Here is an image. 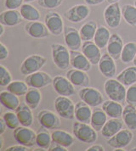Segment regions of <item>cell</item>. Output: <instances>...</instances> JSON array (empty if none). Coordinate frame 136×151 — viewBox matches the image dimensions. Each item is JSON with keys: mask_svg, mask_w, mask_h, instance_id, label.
<instances>
[{"mask_svg": "<svg viewBox=\"0 0 136 151\" xmlns=\"http://www.w3.org/2000/svg\"><path fill=\"white\" fill-rule=\"evenodd\" d=\"M52 141L57 144H61L62 146L69 148L74 143V137L72 136L67 132L62 130H54L51 133Z\"/></svg>", "mask_w": 136, "mask_h": 151, "instance_id": "4dcf8cb0", "label": "cell"}, {"mask_svg": "<svg viewBox=\"0 0 136 151\" xmlns=\"http://www.w3.org/2000/svg\"><path fill=\"white\" fill-rule=\"evenodd\" d=\"M16 116L18 117L21 126L31 127L33 123V114L32 109L26 104H20L19 107L14 110Z\"/></svg>", "mask_w": 136, "mask_h": 151, "instance_id": "d4e9b609", "label": "cell"}, {"mask_svg": "<svg viewBox=\"0 0 136 151\" xmlns=\"http://www.w3.org/2000/svg\"><path fill=\"white\" fill-rule=\"evenodd\" d=\"M122 121L129 130H136V107L127 104L123 108Z\"/></svg>", "mask_w": 136, "mask_h": 151, "instance_id": "83f0119b", "label": "cell"}, {"mask_svg": "<svg viewBox=\"0 0 136 151\" xmlns=\"http://www.w3.org/2000/svg\"><path fill=\"white\" fill-rule=\"evenodd\" d=\"M38 120L41 127L48 130L58 129L61 127V120L59 116L50 110H41L38 114Z\"/></svg>", "mask_w": 136, "mask_h": 151, "instance_id": "4fadbf2b", "label": "cell"}, {"mask_svg": "<svg viewBox=\"0 0 136 151\" xmlns=\"http://www.w3.org/2000/svg\"><path fill=\"white\" fill-rule=\"evenodd\" d=\"M78 95L82 101L88 104L90 107L95 108L104 102L101 93L94 88L85 87L79 91Z\"/></svg>", "mask_w": 136, "mask_h": 151, "instance_id": "ba28073f", "label": "cell"}, {"mask_svg": "<svg viewBox=\"0 0 136 151\" xmlns=\"http://www.w3.org/2000/svg\"><path fill=\"white\" fill-rule=\"evenodd\" d=\"M25 31L30 37L34 38H44L49 35L45 23L40 21H29L25 26Z\"/></svg>", "mask_w": 136, "mask_h": 151, "instance_id": "e0dca14e", "label": "cell"}, {"mask_svg": "<svg viewBox=\"0 0 136 151\" xmlns=\"http://www.w3.org/2000/svg\"><path fill=\"white\" fill-rule=\"evenodd\" d=\"M106 0H84L87 5H98L104 3Z\"/></svg>", "mask_w": 136, "mask_h": 151, "instance_id": "f907efd6", "label": "cell"}, {"mask_svg": "<svg viewBox=\"0 0 136 151\" xmlns=\"http://www.w3.org/2000/svg\"><path fill=\"white\" fill-rule=\"evenodd\" d=\"M102 110L111 118H120L122 116L123 108L119 102L113 100H106L102 104Z\"/></svg>", "mask_w": 136, "mask_h": 151, "instance_id": "484cf974", "label": "cell"}, {"mask_svg": "<svg viewBox=\"0 0 136 151\" xmlns=\"http://www.w3.org/2000/svg\"><path fill=\"white\" fill-rule=\"evenodd\" d=\"M7 87V90L18 97L26 95L28 91V85L26 82L22 81H12Z\"/></svg>", "mask_w": 136, "mask_h": 151, "instance_id": "f35d334b", "label": "cell"}, {"mask_svg": "<svg viewBox=\"0 0 136 151\" xmlns=\"http://www.w3.org/2000/svg\"><path fill=\"white\" fill-rule=\"evenodd\" d=\"M125 101L127 102V104L136 107V84L129 86V88L127 89Z\"/></svg>", "mask_w": 136, "mask_h": 151, "instance_id": "b9f144b4", "label": "cell"}, {"mask_svg": "<svg viewBox=\"0 0 136 151\" xmlns=\"http://www.w3.org/2000/svg\"><path fill=\"white\" fill-rule=\"evenodd\" d=\"M14 137L18 144L27 147H33L36 144L37 132H35L30 127H18L14 130Z\"/></svg>", "mask_w": 136, "mask_h": 151, "instance_id": "52a82bcc", "label": "cell"}, {"mask_svg": "<svg viewBox=\"0 0 136 151\" xmlns=\"http://www.w3.org/2000/svg\"><path fill=\"white\" fill-rule=\"evenodd\" d=\"M47 60L45 57L39 55H31L27 56L20 65V73L24 76L39 71L44 66Z\"/></svg>", "mask_w": 136, "mask_h": 151, "instance_id": "3957f363", "label": "cell"}, {"mask_svg": "<svg viewBox=\"0 0 136 151\" xmlns=\"http://www.w3.org/2000/svg\"><path fill=\"white\" fill-rule=\"evenodd\" d=\"M133 62H134V65L136 66V55H135V60H134V61Z\"/></svg>", "mask_w": 136, "mask_h": 151, "instance_id": "6f0895ef", "label": "cell"}, {"mask_svg": "<svg viewBox=\"0 0 136 151\" xmlns=\"http://www.w3.org/2000/svg\"><path fill=\"white\" fill-rule=\"evenodd\" d=\"M111 34L109 29H107L104 26H101L96 30L95 37H94V42L99 48L102 49L107 46L109 40L111 38Z\"/></svg>", "mask_w": 136, "mask_h": 151, "instance_id": "1f68e13d", "label": "cell"}, {"mask_svg": "<svg viewBox=\"0 0 136 151\" xmlns=\"http://www.w3.org/2000/svg\"><path fill=\"white\" fill-rule=\"evenodd\" d=\"M117 81L123 84L125 87H129L136 83V66H129L124 69L122 72L116 76Z\"/></svg>", "mask_w": 136, "mask_h": 151, "instance_id": "4316f807", "label": "cell"}, {"mask_svg": "<svg viewBox=\"0 0 136 151\" xmlns=\"http://www.w3.org/2000/svg\"><path fill=\"white\" fill-rule=\"evenodd\" d=\"M97 24L95 21H89L84 23L79 30L82 40L83 42L91 41L95 37V32L97 30Z\"/></svg>", "mask_w": 136, "mask_h": 151, "instance_id": "836d02e7", "label": "cell"}, {"mask_svg": "<svg viewBox=\"0 0 136 151\" xmlns=\"http://www.w3.org/2000/svg\"><path fill=\"white\" fill-rule=\"evenodd\" d=\"M99 70L102 75L106 78H112L116 75V67L115 60L107 54H104L102 55L101 59L98 64Z\"/></svg>", "mask_w": 136, "mask_h": 151, "instance_id": "ac0fdd59", "label": "cell"}, {"mask_svg": "<svg viewBox=\"0 0 136 151\" xmlns=\"http://www.w3.org/2000/svg\"><path fill=\"white\" fill-rule=\"evenodd\" d=\"M29 147H27L25 145H22V144H18V145H14L11 147H9L7 149V151H27L29 150L28 149Z\"/></svg>", "mask_w": 136, "mask_h": 151, "instance_id": "7dc6e473", "label": "cell"}, {"mask_svg": "<svg viewBox=\"0 0 136 151\" xmlns=\"http://www.w3.org/2000/svg\"><path fill=\"white\" fill-rule=\"evenodd\" d=\"M67 79L74 85L75 87L85 88L89 84V77L86 71L77 69H71L67 72Z\"/></svg>", "mask_w": 136, "mask_h": 151, "instance_id": "ffe728a7", "label": "cell"}, {"mask_svg": "<svg viewBox=\"0 0 136 151\" xmlns=\"http://www.w3.org/2000/svg\"><path fill=\"white\" fill-rule=\"evenodd\" d=\"M90 14V8L87 4H77L69 8L65 13L68 21L73 23H79L87 19Z\"/></svg>", "mask_w": 136, "mask_h": 151, "instance_id": "8fae6325", "label": "cell"}, {"mask_svg": "<svg viewBox=\"0 0 136 151\" xmlns=\"http://www.w3.org/2000/svg\"><path fill=\"white\" fill-rule=\"evenodd\" d=\"M136 55V43L134 42H127L122 48L121 60L124 64H129L134 61Z\"/></svg>", "mask_w": 136, "mask_h": 151, "instance_id": "8d00e7d4", "label": "cell"}, {"mask_svg": "<svg viewBox=\"0 0 136 151\" xmlns=\"http://www.w3.org/2000/svg\"><path fill=\"white\" fill-rule=\"evenodd\" d=\"M109 4H115V3H118L120 0H106Z\"/></svg>", "mask_w": 136, "mask_h": 151, "instance_id": "f5cc1de1", "label": "cell"}, {"mask_svg": "<svg viewBox=\"0 0 136 151\" xmlns=\"http://www.w3.org/2000/svg\"><path fill=\"white\" fill-rule=\"evenodd\" d=\"M72 132L76 138L85 144H93L98 138L97 131L88 123L77 121L72 126Z\"/></svg>", "mask_w": 136, "mask_h": 151, "instance_id": "6da1fadb", "label": "cell"}, {"mask_svg": "<svg viewBox=\"0 0 136 151\" xmlns=\"http://www.w3.org/2000/svg\"><path fill=\"white\" fill-rule=\"evenodd\" d=\"M122 121L120 118H111L108 120L101 129V134L103 137L109 139L116 134L119 131L122 129Z\"/></svg>", "mask_w": 136, "mask_h": 151, "instance_id": "603a6c76", "label": "cell"}, {"mask_svg": "<svg viewBox=\"0 0 136 151\" xmlns=\"http://www.w3.org/2000/svg\"><path fill=\"white\" fill-rule=\"evenodd\" d=\"M34 1H36V0H24V2H26V3H32V2H34Z\"/></svg>", "mask_w": 136, "mask_h": 151, "instance_id": "11a10c76", "label": "cell"}, {"mask_svg": "<svg viewBox=\"0 0 136 151\" xmlns=\"http://www.w3.org/2000/svg\"><path fill=\"white\" fill-rule=\"evenodd\" d=\"M44 23L49 33L53 36H60L64 32V23L62 17L57 12H48L44 17Z\"/></svg>", "mask_w": 136, "mask_h": 151, "instance_id": "9c48e42d", "label": "cell"}, {"mask_svg": "<svg viewBox=\"0 0 136 151\" xmlns=\"http://www.w3.org/2000/svg\"><path fill=\"white\" fill-rule=\"evenodd\" d=\"M107 122V115L106 112L100 108H95L92 112V116L90 121V125L97 132L101 131L102 127Z\"/></svg>", "mask_w": 136, "mask_h": 151, "instance_id": "f546056e", "label": "cell"}, {"mask_svg": "<svg viewBox=\"0 0 136 151\" xmlns=\"http://www.w3.org/2000/svg\"><path fill=\"white\" fill-rule=\"evenodd\" d=\"M122 7L119 3L110 4L104 10V20L110 28L119 27L122 20Z\"/></svg>", "mask_w": 136, "mask_h": 151, "instance_id": "8992f818", "label": "cell"}, {"mask_svg": "<svg viewBox=\"0 0 136 151\" xmlns=\"http://www.w3.org/2000/svg\"><path fill=\"white\" fill-rule=\"evenodd\" d=\"M134 134L132 131L128 129H122L113 137L107 139V144L113 149H123L128 146L133 140Z\"/></svg>", "mask_w": 136, "mask_h": 151, "instance_id": "7c38bea8", "label": "cell"}, {"mask_svg": "<svg viewBox=\"0 0 136 151\" xmlns=\"http://www.w3.org/2000/svg\"><path fill=\"white\" fill-rule=\"evenodd\" d=\"M52 59L56 67L60 70H67L70 66V51L67 47L60 43L51 45Z\"/></svg>", "mask_w": 136, "mask_h": 151, "instance_id": "277c9868", "label": "cell"}, {"mask_svg": "<svg viewBox=\"0 0 136 151\" xmlns=\"http://www.w3.org/2000/svg\"><path fill=\"white\" fill-rule=\"evenodd\" d=\"M116 151H124V150H122V149H115Z\"/></svg>", "mask_w": 136, "mask_h": 151, "instance_id": "9f6ffc18", "label": "cell"}, {"mask_svg": "<svg viewBox=\"0 0 136 151\" xmlns=\"http://www.w3.org/2000/svg\"><path fill=\"white\" fill-rule=\"evenodd\" d=\"M67 148H66V147H64V146H62L61 144H57V143H55L54 141H52V143L50 144V146H49V148L48 149V150L49 151H67Z\"/></svg>", "mask_w": 136, "mask_h": 151, "instance_id": "f6af8a7d", "label": "cell"}, {"mask_svg": "<svg viewBox=\"0 0 136 151\" xmlns=\"http://www.w3.org/2000/svg\"><path fill=\"white\" fill-rule=\"evenodd\" d=\"M87 151H104L105 149L104 147H102L101 145H99V144H94L90 147H88V149L86 150Z\"/></svg>", "mask_w": 136, "mask_h": 151, "instance_id": "c3c4849f", "label": "cell"}, {"mask_svg": "<svg viewBox=\"0 0 136 151\" xmlns=\"http://www.w3.org/2000/svg\"><path fill=\"white\" fill-rule=\"evenodd\" d=\"M9 56V50L7 47L3 43H0V60H4Z\"/></svg>", "mask_w": 136, "mask_h": 151, "instance_id": "bcb514c9", "label": "cell"}, {"mask_svg": "<svg viewBox=\"0 0 136 151\" xmlns=\"http://www.w3.org/2000/svg\"><path fill=\"white\" fill-rule=\"evenodd\" d=\"M92 112L90 106L83 101L78 102L75 105V118L80 122L90 124Z\"/></svg>", "mask_w": 136, "mask_h": 151, "instance_id": "cb8c5ba5", "label": "cell"}, {"mask_svg": "<svg viewBox=\"0 0 136 151\" xmlns=\"http://www.w3.org/2000/svg\"><path fill=\"white\" fill-rule=\"evenodd\" d=\"M20 11L16 9H8L0 14V23L5 27H14L23 21Z\"/></svg>", "mask_w": 136, "mask_h": 151, "instance_id": "7402d4cb", "label": "cell"}, {"mask_svg": "<svg viewBox=\"0 0 136 151\" xmlns=\"http://www.w3.org/2000/svg\"><path fill=\"white\" fill-rule=\"evenodd\" d=\"M20 14L23 19L28 21H35L40 20V13L38 9L29 4H23L20 6Z\"/></svg>", "mask_w": 136, "mask_h": 151, "instance_id": "e575fe53", "label": "cell"}, {"mask_svg": "<svg viewBox=\"0 0 136 151\" xmlns=\"http://www.w3.org/2000/svg\"><path fill=\"white\" fill-rule=\"evenodd\" d=\"M0 30H1V32H0V36H3L4 33V25H2V24H1V26H0Z\"/></svg>", "mask_w": 136, "mask_h": 151, "instance_id": "816d5d0a", "label": "cell"}, {"mask_svg": "<svg viewBox=\"0 0 136 151\" xmlns=\"http://www.w3.org/2000/svg\"><path fill=\"white\" fill-rule=\"evenodd\" d=\"M25 82L30 88H42L53 83V78L44 71H37L27 76Z\"/></svg>", "mask_w": 136, "mask_h": 151, "instance_id": "5bb4252c", "label": "cell"}, {"mask_svg": "<svg viewBox=\"0 0 136 151\" xmlns=\"http://www.w3.org/2000/svg\"><path fill=\"white\" fill-rule=\"evenodd\" d=\"M104 90L109 99L122 103L126 98V88L125 86L117 81L116 79L108 78L104 84Z\"/></svg>", "mask_w": 136, "mask_h": 151, "instance_id": "7a4b0ae2", "label": "cell"}, {"mask_svg": "<svg viewBox=\"0 0 136 151\" xmlns=\"http://www.w3.org/2000/svg\"><path fill=\"white\" fill-rule=\"evenodd\" d=\"M70 63L75 69L88 71L91 69V63L87 57L78 50H70Z\"/></svg>", "mask_w": 136, "mask_h": 151, "instance_id": "d6986e66", "label": "cell"}, {"mask_svg": "<svg viewBox=\"0 0 136 151\" xmlns=\"http://www.w3.org/2000/svg\"><path fill=\"white\" fill-rule=\"evenodd\" d=\"M135 7H136V0H135Z\"/></svg>", "mask_w": 136, "mask_h": 151, "instance_id": "91938a15", "label": "cell"}, {"mask_svg": "<svg viewBox=\"0 0 136 151\" xmlns=\"http://www.w3.org/2000/svg\"><path fill=\"white\" fill-rule=\"evenodd\" d=\"M123 41L122 37L118 34H112L106 46L107 53L111 55L115 60L121 58L122 48H123Z\"/></svg>", "mask_w": 136, "mask_h": 151, "instance_id": "44dd1931", "label": "cell"}, {"mask_svg": "<svg viewBox=\"0 0 136 151\" xmlns=\"http://www.w3.org/2000/svg\"><path fill=\"white\" fill-rule=\"evenodd\" d=\"M52 143V137L51 134L48 132L46 128L43 127L37 132V137H36V144L43 150H48Z\"/></svg>", "mask_w": 136, "mask_h": 151, "instance_id": "d590c367", "label": "cell"}, {"mask_svg": "<svg viewBox=\"0 0 136 151\" xmlns=\"http://www.w3.org/2000/svg\"><path fill=\"white\" fill-rule=\"evenodd\" d=\"M64 41L70 50H78L82 48V38L79 31L72 27L64 28Z\"/></svg>", "mask_w": 136, "mask_h": 151, "instance_id": "9a60e30c", "label": "cell"}, {"mask_svg": "<svg viewBox=\"0 0 136 151\" xmlns=\"http://www.w3.org/2000/svg\"><path fill=\"white\" fill-rule=\"evenodd\" d=\"M7 125L5 123V122H4V120L1 117L0 118V135H2L3 136V134L4 133V132L6 131L7 129Z\"/></svg>", "mask_w": 136, "mask_h": 151, "instance_id": "681fc988", "label": "cell"}, {"mask_svg": "<svg viewBox=\"0 0 136 151\" xmlns=\"http://www.w3.org/2000/svg\"><path fill=\"white\" fill-rule=\"evenodd\" d=\"M131 151H136V147H135V148H132L131 150H130Z\"/></svg>", "mask_w": 136, "mask_h": 151, "instance_id": "680465c9", "label": "cell"}, {"mask_svg": "<svg viewBox=\"0 0 136 151\" xmlns=\"http://www.w3.org/2000/svg\"><path fill=\"white\" fill-rule=\"evenodd\" d=\"M0 139H1V144H0V150H2V148H3V144H4V141H3V137H2V135H0Z\"/></svg>", "mask_w": 136, "mask_h": 151, "instance_id": "db71d44e", "label": "cell"}, {"mask_svg": "<svg viewBox=\"0 0 136 151\" xmlns=\"http://www.w3.org/2000/svg\"><path fill=\"white\" fill-rule=\"evenodd\" d=\"M24 0H5L4 5L7 9H16L23 4Z\"/></svg>", "mask_w": 136, "mask_h": 151, "instance_id": "ee69618b", "label": "cell"}, {"mask_svg": "<svg viewBox=\"0 0 136 151\" xmlns=\"http://www.w3.org/2000/svg\"><path fill=\"white\" fill-rule=\"evenodd\" d=\"M0 101L5 108L10 110H15L20 105V100L18 96L9 92L8 90L1 92Z\"/></svg>", "mask_w": 136, "mask_h": 151, "instance_id": "f1b7e54d", "label": "cell"}, {"mask_svg": "<svg viewBox=\"0 0 136 151\" xmlns=\"http://www.w3.org/2000/svg\"><path fill=\"white\" fill-rule=\"evenodd\" d=\"M54 109L58 116L64 119L72 120L75 117V105L67 96H58L54 100Z\"/></svg>", "mask_w": 136, "mask_h": 151, "instance_id": "5b68a950", "label": "cell"}, {"mask_svg": "<svg viewBox=\"0 0 136 151\" xmlns=\"http://www.w3.org/2000/svg\"><path fill=\"white\" fill-rule=\"evenodd\" d=\"M63 3V0H38V5L43 9H56Z\"/></svg>", "mask_w": 136, "mask_h": 151, "instance_id": "7bdbcfd3", "label": "cell"}, {"mask_svg": "<svg viewBox=\"0 0 136 151\" xmlns=\"http://www.w3.org/2000/svg\"><path fill=\"white\" fill-rule=\"evenodd\" d=\"M41 99H42V94L38 88H30L27 91V94L25 95L26 104L32 110H36L38 107Z\"/></svg>", "mask_w": 136, "mask_h": 151, "instance_id": "d6a6232c", "label": "cell"}, {"mask_svg": "<svg viewBox=\"0 0 136 151\" xmlns=\"http://www.w3.org/2000/svg\"><path fill=\"white\" fill-rule=\"evenodd\" d=\"M52 85L54 91L61 96H72L76 93L74 85L68 80L67 77H64L62 76H54Z\"/></svg>", "mask_w": 136, "mask_h": 151, "instance_id": "30bf717a", "label": "cell"}, {"mask_svg": "<svg viewBox=\"0 0 136 151\" xmlns=\"http://www.w3.org/2000/svg\"><path fill=\"white\" fill-rule=\"evenodd\" d=\"M11 82H12V76H11L10 72L5 66L1 65H0V85L2 87H5V86H8Z\"/></svg>", "mask_w": 136, "mask_h": 151, "instance_id": "60d3db41", "label": "cell"}, {"mask_svg": "<svg viewBox=\"0 0 136 151\" xmlns=\"http://www.w3.org/2000/svg\"><path fill=\"white\" fill-rule=\"evenodd\" d=\"M2 118L4 120L7 127H8V128H9V129L14 130L15 128H17L18 127H20V121H19L18 117L16 116V114L14 113V112H11V111L5 112L3 115Z\"/></svg>", "mask_w": 136, "mask_h": 151, "instance_id": "ab89813d", "label": "cell"}, {"mask_svg": "<svg viewBox=\"0 0 136 151\" xmlns=\"http://www.w3.org/2000/svg\"><path fill=\"white\" fill-rule=\"evenodd\" d=\"M122 15L126 23H128L129 26L136 28V7L135 5H122Z\"/></svg>", "mask_w": 136, "mask_h": 151, "instance_id": "74e56055", "label": "cell"}, {"mask_svg": "<svg viewBox=\"0 0 136 151\" xmlns=\"http://www.w3.org/2000/svg\"><path fill=\"white\" fill-rule=\"evenodd\" d=\"M82 53L87 57L92 65H98L101 59L102 55L101 48H99L95 42L86 41L82 44Z\"/></svg>", "mask_w": 136, "mask_h": 151, "instance_id": "2e32d148", "label": "cell"}]
</instances>
